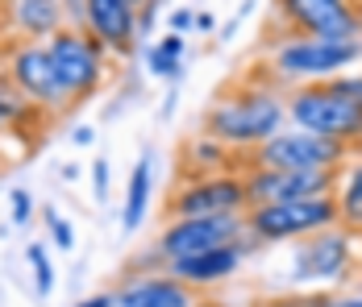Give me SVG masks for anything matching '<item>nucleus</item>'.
<instances>
[{"label": "nucleus", "mask_w": 362, "mask_h": 307, "mask_svg": "<svg viewBox=\"0 0 362 307\" xmlns=\"http://www.w3.org/2000/svg\"><path fill=\"white\" fill-rule=\"evenodd\" d=\"M350 270V237L329 224L325 233L317 229L291 253V282H341Z\"/></svg>", "instance_id": "8"}, {"label": "nucleus", "mask_w": 362, "mask_h": 307, "mask_svg": "<svg viewBox=\"0 0 362 307\" xmlns=\"http://www.w3.org/2000/svg\"><path fill=\"white\" fill-rule=\"evenodd\" d=\"M21 108H25L21 100H13V96H4V92H0V121H13Z\"/></svg>", "instance_id": "26"}, {"label": "nucleus", "mask_w": 362, "mask_h": 307, "mask_svg": "<svg viewBox=\"0 0 362 307\" xmlns=\"http://www.w3.org/2000/svg\"><path fill=\"white\" fill-rule=\"evenodd\" d=\"M8 75H13L17 92L30 96V104H46V108L67 104V92H63V83H59V71L50 63V50H46V46H34V42L21 46V50L13 54V63H8Z\"/></svg>", "instance_id": "13"}, {"label": "nucleus", "mask_w": 362, "mask_h": 307, "mask_svg": "<svg viewBox=\"0 0 362 307\" xmlns=\"http://www.w3.org/2000/svg\"><path fill=\"white\" fill-rule=\"evenodd\" d=\"M25 262H30V270H34V291H37V299H46V295L54 291V262H50L46 245L30 241V245H25Z\"/></svg>", "instance_id": "20"}, {"label": "nucleus", "mask_w": 362, "mask_h": 307, "mask_svg": "<svg viewBox=\"0 0 362 307\" xmlns=\"http://www.w3.org/2000/svg\"><path fill=\"white\" fill-rule=\"evenodd\" d=\"M238 233H242L238 216H175L154 249L167 262H175V258H192V253L217 249V245H233Z\"/></svg>", "instance_id": "7"}, {"label": "nucleus", "mask_w": 362, "mask_h": 307, "mask_svg": "<svg viewBox=\"0 0 362 307\" xmlns=\"http://www.w3.org/2000/svg\"><path fill=\"white\" fill-rule=\"evenodd\" d=\"M337 216L346 224H362V162H354L346 179H341V191H337Z\"/></svg>", "instance_id": "19"}, {"label": "nucleus", "mask_w": 362, "mask_h": 307, "mask_svg": "<svg viewBox=\"0 0 362 307\" xmlns=\"http://www.w3.org/2000/svg\"><path fill=\"white\" fill-rule=\"evenodd\" d=\"M46 224H50V245L54 249H63V253H71L75 249V233H71V224L54 212V207H46Z\"/></svg>", "instance_id": "22"}, {"label": "nucleus", "mask_w": 362, "mask_h": 307, "mask_svg": "<svg viewBox=\"0 0 362 307\" xmlns=\"http://www.w3.org/2000/svg\"><path fill=\"white\" fill-rule=\"evenodd\" d=\"M238 266H242V249H238V245H217V249H204V253L167 262V270L175 274L180 282H187V287H192V282H196V287L221 282V278H229Z\"/></svg>", "instance_id": "14"}, {"label": "nucleus", "mask_w": 362, "mask_h": 307, "mask_svg": "<svg viewBox=\"0 0 362 307\" xmlns=\"http://www.w3.org/2000/svg\"><path fill=\"white\" fill-rule=\"evenodd\" d=\"M180 59H183V37L180 34H167L158 46H150L146 67H150V75H154V79H180V75H183Z\"/></svg>", "instance_id": "18"}, {"label": "nucleus", "mask_w": 362, "mask_h": 307, "mask_svg": "<svg viewBox=\"0 0 362 307\" xmlns=\"http://www.w3.org/2000/svg\"><path fill=\"white\" fill-rule=\"evenodd\" d=\"M288 108L275 92L258 88V92H238L209 112L204 129L209 137H217L221 145H262L271 133H279Z\"/></svg>", "instance_id": "1"}, {"label": "nucleus", "mask_w": 362, "mask_h": 307, "mask_svg": "<svg viewBox=\"0 0 362 307\" xmlns=\"http://www.w3.org/2000/svg\"><path fill=\"white\" fill-rule=\"evenodd\" d=\"M213 25H217L213 13H200V17H196V30H213Z\"/></svg>", "instance_id": "32"}, {"label": "nucleus", "mask_w": 362, "mask_h": 307, "mask_svg": "<svg viewBox=\"0 0 362 307\" xmlns=\"http://www.w3.org/2000/svg\"><path fill=\"white\" fill-rule=\"evenodd\" d=\"M337 200L308 195V200H279V204H254L250 207V233L258 241H291L308 237L317 229L337 224Z\"/></svg>", "instance_id": "3"}, {"label": "nucleus", "mask_w": 362, "mask_h": 307, "mask_svg": "<svg viewBox=\"0 0 362 307\" xmlns=\"http://www.w3.org/2000/svg\"><path fill=\"white\" fill-rule=\"evenodd\" d=\"M246 204H250L246 179L217 174V179H196V183H187L180 195L171 200V212H175V216H238Z\"/></svg>", "instance_id": "11"}, {"label": "nucleus", "mask_w": 362, "mask_h": 307, "mask_svg": "<svg viewBox=\"0 0 362 307\" xmlns=\"http://www.w3.org/2000/svg\"><path fill=\"white\" fill-rule=\"evenodd\" d=\"M288 112H291V121H296V129L333 137L341 145L362 137V104L350 92H341L337 83H321V88L296 92Z\"/></svg>", "instance_id": "2"}, {"label": "nucleus", "mask_w": 362, "mask_h": 307, "mask_svg": "<svg viewBox=\"0 0 362 307\" xmlns=\"http://www.w3.org/2000/svg\"><path fill=\"white\" fill-rule=\"evenodd\" d=\"M8 17L25 37H50L63 21L59 0H8Z\"/></svg>", "instance_id": "17"}, {"label": "nucleus", "mask_w": 362, "mask_h": 307, "mask_svg": "<svg viewBox=\"0 0 362 307\" xmlns=\"http://www.w3.org/2000/svg\"><path fill=\"white\" fill-rule=\"evenodd\" d=\"M134 4H142V0H134Z\"/></svg>", "instance_id": "34"}, {"label": "nucleus", "mask_w": 362, "mask_h": 307, "mask_svg": "<svg viewBox=\"0 0 362 307\" xmlns=\"http://www.w3.org/2000/svg\"><path fill=\"white\" fill-rule=\"evenodd\" d=\"M71 141H75V145H92V141H96V133H92L88 125H79V129L71 133Z\"/></svg>", "instance_id": "30"}, {"label": "nucleus", "mask_w": 362, "mask_h": 307, "mask_svg": "<svg viewBox=\"0 0 362 307\" xmlns=\"http://www.w3.org/2000/svg\"><path fill=\"white\" fill-rule=\"evenodd\" d=\"M83 25L105 50L129 54L138 42V4L134 0H83Z\"/></svg>", "instance_id": "12"}, {"label": "nucleus", "mask_w": 362, "mask_h": 307, "mask_svg": "<svg viewBox=\"0 0 362 307\" xmlns=\"http://www.w3.org/2000/svg\"><path fill=\"white\" fill-rule=\"evenodd\" d=\"M333 83H337L341 92H350V96L362 104V75H354V79H333Z\"/></svg>", "instance_id": "27"}, {"label": "nucleus", "mask_w": 362, "mask_h": 307, "mask_svg": "<svg viewBox=\"0 0 362 307\" xmlns=\"http://www.w3.org/2000/svg\"><path fill=\"white\" fill-rule=\"evenodd\" d=\"M192 158H196V162H209V167H225V145H221L217 137L196 141V145H192Z\"/></svg>", "instance_id": "23"}, {"label": "nucleus", "mask_w": 362, "mask_h": 307, "mask_svg": "<svg viewBox=\"0 0 362 307\" xmlns=\"http://www.w3.org/2000/svg\"><path fill=\"white\" fill-rule=\"evenodd\" d=\"M8 220H13L17 229H25V224L34 220V195H30L25 187H13V191H8Z\"/></svg>", "instance_id": "21"}, {"label": "nucleus", "mask_w": 362, "mask_h": 307, "mask_svg": "<svg viewBox=\"0 0 362 307\" xmlns=\"http://www.w3.org/2000/svg\"><path fill=\"white\" fill-rule=\"evenodd\" d=\"M59 174H63V179L71 183V179H79V167H75V162H67V167H59Z\"/></svg>", "instance_id": "33"}, {"label": "nucleus", "mask_w": 362, "mask_h": 307, "mask_svg": "<svg viewBox=\"0 0 362 307\" xmlns=\"http://www.w3.org/2000/svg\"><path fill=\"white\" fill-rule=\"evenodd\" d=\"M75 307H117V295H88V299H79Z\"/></svg>", "instance_id": "29"}, {"label": "nucleus", "mask_w": 362, "mask_h": 307, "mask_svg": "<svg viewBox=\"0 0 362 307\" xmlns=\"http://www.w3.org/2000/svg\"><path fill=\"white\" fill-rule=\"evenodd\" d=\"M92 200L109 204V158H96V167H92Z\"/></svg>", "instance_id": "24"}, {"label": "nucleus", "mask_w": 362, "mask_h": 307, "mask_svg": "<svg viewBox=\"0 0 362 307\" xmlns=\"http://www.w3.org/2000/svg\"><path fill=\"white\" fill-rule=\"evenodd\" d=\"M192 21H196V17H192L187 8H180V13H171V34H183V30H187Z\"/></svg>", "instance_id": "28"}, {"label": "nucleus", "mask_w": 362, "mask_h": 307, "mask_svg": "<svg viewBox=\"0 0 362 307\" xmlns=\"http://www.w3.org/2000/svg\"><path fill=\"white\" fill-rule=\"evenodd\" d=\"M284 17L321 42H358V13L350 0H279Z\"/></svg>", "instance_id": "10"}, {"label": "nucleus", "mask_w": 362, "mask_h": 307, "mask_svg": "<svg viewBox=\"0 0 362 307\" xmlns=\"http://www.w3.org/2000/svg\"><path fill=\"white\" fill-rule=\"evenodd\" d=\"M50 63L59 71V83L67 92V100L75 96H88L100 79H105V46L92 34H79V30H54L50 42Z\"/></svg>", "instance_id": "4"}, {"label": "nucleus", "mask_w": 362, "mask_h": 307, "mask_svg": "<svg viewBox=\"0 0 362 307\" xmlns=\"http://www.w3.org/2000/svg\"><path fill=\"white\" fill-rule=\"evenodd\" d=\"M333 307H362V295H346V299H333Z\"/></svg>", "instance_id": "31"}, {"label": "nucleus", "mask_w": 362, "mask_h": 307, "mask_svg": "<svg viewBox=\"0 0 362 307\" xmlns=\"http://www.w3.org/2000/svg\"><path fill=\"white\" fill-rule=\"evenodd\" d=\"M117 307H196L187 282L171 278H134L117 291Z\"/></svg>", "instance_id": "15"}, {"label": "nucleus", "mask_w": 362, "mask_h": 307, "mask_svg": "<svg viewBox=\"0 0 362 307\" xmlns=\"http://www.w3.org/2000/svg\"><path fill=\"white\" fill-rule=\"evenodd\" d=\"M333 167H258L246 179L250 204H279V200H308L329 195Z\"/></svg>", "instance_id": "6"}, {"label": "nucleus", "mask_w": 362, "mask_h": 307, "mask_svg": "<svg viewBox=\"0 0 362 307\" xmlns=\"http://www.w3.org/2000/svg\"><path fill=\"white\" fill-rule=\"evenodd\" d=\"M346 154L341 141L321 133H271L258 145V167H337Z\"/></svg>", "instance_id": "9"}, {"label": "nucleus", "mask_w": 362, "mask_h": 307, "mask_svg": "<svg viewBox=\"0 0 362 307\" xmlns=\"http://www.w3.org/2000/svg\"><path fill=\"white\" fill-rule=\"evenodd\" d=\"M150 191H154V154L146 150L134 162V171H129V183H125V204H121V229L125 233L142 229L146 207H150Z\"/></svg>", "instance_id": "16"}, {"label": "nucleus", "mask_w": 362, "mask_h": 307, "mask_svg": "<svg viewBox=\"0 0 362 307\" xmlns=\"http://www.w3.org/2000/svg\"><path fill=\"white\" fill-rule=\"evenodd\" d=\"M362 59V37L358 42H321V37H296L284 42L275 54V71L284 79H333L341 67Z\"/></svg>", "instance_id": "5"}, {"label": "nucleus", "mask_w": 362, "mask_h": 307, "mask_svg": "<svg viewBox=\"0 0 362 307\" xmlns=\"http://www.w3.org/2000/svg\"><path fill=\"white\" fill-rule=\"evenodd\" d=\"M258 307H333V299H325V295H288V299H271V303Z\"/></svg>", "instance_id": "25"}]
</instances>
